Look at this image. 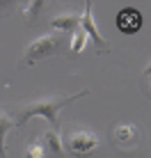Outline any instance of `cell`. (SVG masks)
Segmentation results:
<instances>
[{
  "label": "cell",
  "mask_w": 151,
  "mask_h": 158,
  "mask_svg": "<svg viewBox=\"0 0 151 158\" xmlns=\"http://www.w3.org/2000/svg\"><path fill=\"white\" fill-rule=\"evenodd\" d=\"M87 94L89 92L83 89V92H76V94H48V96H41V99H37V101L25 103V106L16 112L14 124L21 126V124H25L28 119L41 117V119H46V122L53 126V131L60 133V110H64L69 103L83 99V96H87Z\"/></svg>",
  "instance_id": "6da1fadb"
},
{
  "label": "cell",
  "mask_w": 151,
  "mask_h": 158,
  "mask_svg": "<svg viewBox=\"0 0 151 158\" xmlns=\"http://www.w3.org/2000/svg\"><path fill=\"white\" fill-rule=\"evenodd\" d=\"M62 51V39L57 32H46V35L32 39L30 44H25L23 55L18 60V67H35L37 62L46 57H53Z\"/></svg>",
  "instance_id": "7a4b0ae2"
},
{
  "label": "cell",
  "mask_w": 151,
  "mask_h": 158,
  "mask_svg": "<svg viewBox=\"0 0 151 158\" xmlns=\"http://www.w3.org/2000/svg\"><path fill=\"white\" fill-rule=\"evenodd\" d=\"M62 142H67L64 149L73 158H87L101 149V135L87 126H73L67 131V138Z\"/></svg>",
  "instance_id": "3957f363"
},
{
  "label": "cell",
  "mask_w": 151,
  "mask_h": 158,
  "mask_svg": "<svg viewBox=\"0 0 151 158\" xmlns=\"http://www.w3.org/2000/svg\"><path fill=\"white\" fill-rule=\"evenodd\" d=\"M112 142L121 151H133L142 142V128L133 122H121L112 128Z\"/></svg>",
  "instance_id": "277c9868"
},
{
  "label": "cell",
  "mask_w": 151,
  "mask_h": 158,
  "mask_svg": "<svg viewBox=\"0 0 151 158\" xmlns=\"http://www.w3.org/2000/svg\"><path fill=\"white\" fill-rule=\"evenodd\" d=\"M80 30L87 35V39H92V41L96 44V48H99L96 53H110V41L103 37L101 28L96 25V21H94V14H92V2H85V12L80 14Z\"/></svg>",
  "instance_id": "5b68a950"
},
{
  "label": "cell",
  "mask_w": 151,
  "mask_h": 158,
  "mask_svg": "<svg viewBox=\"0 0 151 158\" xmlns=\"http://www.w3.org/2000/svg\"><path fill=\"white\" fill-rule=\"evenodd\" d=\"M142 23H144V19H142V12L137 7H124L117 14V28L124 35H135L142 28Z\"/></svg>",
  "instance_id": "8992f818"
},
{
  "label": "cell",
  "mask_w": 151,
  "mask_h": 158,
  "mask_svg": "<svg viewBox=\"0 0 151 158\" xmlns=\"http://www.w3.org/2000/svg\"><path fill=\"white\" fill-rule=\"evenodd\" d=\"M41 140V147H44V154L46 158H64L67 156V149H64V142H62V135L57 131L48 128L39 135Z\"/></svg>",
  "instance_id": "52a82bcc"
},
{
  "label": "cell",
  "mask_w": 151,
  "mask_h": 158,
  "mask_svg": "<svg viewBox=\"0 0 151 158\" xmlns=\"http://www.w3.org/2000/svg\"><path fill=\"white\" fill-rule=\"evenodd\" d=\"M51 28L60 32H76L80 28V14L78 12H60L51 19Z\"/></svg>",
  "instance_id": "ba28073f"
},
{
  "label": "cell",
  "mask_w": 151,
  "mask_h": 158,
  "mask_svg": "<svg viewBox=\"0 0 151 158\" xmlns=\"http://www.w3.org/2000/svg\"><path fill=\"white\" fill-rule=\"evenodd\" d=\"M14 126H16V124H14V117L0 108V158H7V142H5V138H7V133H9Z\"/></svg>",
  "instance_id": "9c48e42d"
},
{
  "label": "cell",
  "mask_w": 151,
  "mask_h": 158,
  "mask_svg": "<svg viewBox=\"0 0 151 158\" xmlns=\"http://www.w3.org/2000/svg\"><path fill=\"white\" fill-rule=\"evenodd\" d=\"M87 35H85L83 30H76V32H71V39H69V51L73 53V55H80V53L85 51V46H87Z\"/></svg>",
  "instance_id": "30bf717a"
},
{
  "label": "cell",
  "mask_w": 151,
  "mask_h": 158,
  "mask_svg": "<svg viewBox=\"0 0 151 158\" xmlns=\"http://www.w3.org/2000/svg\"><path fill=\"white\" fill-rule=\"evenodd\" d=\"M44 5H46L44 0H30V2H23V5H21V14H23L28 21H35L37 19V12H39Z\"/></svg>",
  "instance_id": "8fae6325"
},
{
  "label": "cell",
  "mask_w": 151,
  "mask_h": 158,
  "mask_svg": "<svg viewBox=\"0 0 151 158\" xmlns=\"http://www.w3.org/2000/svg\"><path fill=\"white\" fill-rule=\"evenodd\" d=\"M25 158H46L44 147H41V140L39 138H37L32 144H28V149H25Z\"/></svg>",
  "instance_id": "7c38bea8"
}]
</instances>
